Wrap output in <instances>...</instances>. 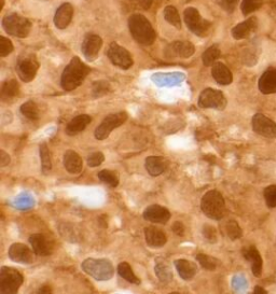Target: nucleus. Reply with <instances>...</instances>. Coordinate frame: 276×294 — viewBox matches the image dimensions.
Segmentation results:
<instances>
[{
	"label": "nucleus",
	"instance_id": "f704fd0d",
	"mask_svg": "<svg viewBox=\"0 0 276 294\" xmlns=\"http://www.w3.org/2000/svg\"><path fill=\"white\" fill-rule=\"evenodd\" d=\"M220 55H221V51L218 48V45H216V44L211 45L203 53V55H202L203 64L206 67L213 66V65L216 63V61L220 57Z\"/></svg>",
	"mask_w": 276,
	"mask_h": 294
},
{
	"label": "nucleus",
	"instance_id": "2eb2a0df",
	"mask_svg": "<svg viewBox=\"0 0 276 294\" xmlns=\"http://www.w3.org/2000/svg\"><path fill=\"white\" fill-rule=\"evenodd\" d=\"M196 53V46L189 41L186 40H176L173 43L167 46L165 51V55L168 58L181 57L188 58L192 56Z\"/></svg>",
	"mask_w": 276,
	"mask_h": 294
},
{
	"label": "nucleus",
	"instance_id": "c03bdc74",
	"mask_svg": "<svg viewBox=\"0 0 276 294\" xmlns=\"http://www.w3.org/2000/svg\"><path fill=\"white\" fill-rule=\"evenodd\" d=\"M217 4L228 13H232L236 10L238 0H217Z\"/></svg>",
	"mask_w": 276,
	"mask_h": 294
},
{
	"label": "nucleus",
	"instance_id": "79ce46f5",
	"mask_svg": "<svg viewBox=\"0 0 276 294\" xmlns=\"http://www.w3.org/2000/svg\"><path fill=\"white\" fill-rule=\"evenodd\" d=\"M202 234H203L204 238L206 239L208 243L215 244L217 242V231H216V228L213 225L205 224L203 226Z\"/></svg>",
	"mask_w": 276,
	"mask_h": 294
},
{
	"label": "nucleus",
	"instance_id": "58836bf2",
	"mask_svg": "<svg viewBox=\"0 0 276 294\" xmlns=\"http://www.w3.org/2000/svg\"><path fill=\"white\" fill-rule=\"evenodd\" d=\"M263 196L269 208L276 207V185H269L263 191Z\"/></svg>",
	"mask_w": 276,
	"mask_h": 294
},
{
	"label": "nucleus",
	"instance_id": "4c0bfd02",
	"mask_svg": "<svg viewBox=\"0 0 276 294\" xmlns=\"http://www.w3.org/2000/svg\"><path fill=\"white\" fill-rule=\"evenodd\" d=\"M261 0H243L240 3V10L244 15H249L261 7Z\"/></svg>",
	"mask_w": 276,
	"mask_h": 294
},
{
	"label": "nucleus",
	"instance_id": "39448f33",
	"mask_svg": "<svg viewBox=\"0 0 276 294\" xmlns=\"http://www.w3.org/2000/svg\"><path fill=\"white\" fill-rule=\"evenodd\" d=\"M1 24L5 32L16 38H26L32 31V22L17 13L4 15Z\"/></svg>",
	"mask_w": 276,
	"mask_h": 294
},
{
	"label": "nucleus",
	"instance_id": "e433bc0d",
	"mask_svg": "<svg viewBox=\"0 0 276 294\" xmlns=\"http://www.w3.org/2000/svg\"><path fill=\"white\" fill-rule=\"evenodd\" d=\"M197 261L201 264V266L207 270H215L217 267L219 266L220 261L218 258L214 257H210L204 254H198L197 256Z\"/></svg>",
	"mask_w": 276,
	"mask_h": 294
},
{
	"label": "nucleus",
	"instance_id": "8fccbe9b",
	"mask_svg": "<svg viewBox=\"0 0 276 294\" xmlns=\"http://www.w3.org/2000/svg\"><path fill=\"white\" fill-rule=\"evenodd\" d=\"M251 294H268V292L266 291V289H263L262 287L257 286V287H255V289H254V291H252Z\"/></svg>",
	"mask_w": 276,
	"mask_h": 294
},
{
	"label": "nucleus",
	"instance_id": "a211bd4d",
	"mask_svg": "<svg viewBox=\"0 0 276 294\" xmlns=\"http://www.w3.org/2000/svg\"><path fill=\"white\" fill-rule=\"evenodd\" d=\"M144 234L146 243L150 248H162V247L165 246V244L167 243V236L165 232L158 227L152 225L147 226L145 227Z\"/></svg>",
	"mask_w": 276,
	"mask_h": 294
},
{
	"label": "nucleus",
	"instance_id": "49530a36",
	"mask_svg": "<svg viewBox=\"0 0 276 294\" xmlns=\"http://www.w3.org/2000/svg\"><path fill=\"white\" fill-rule=\"evenodd\" d=\"M172 230H173V232L176 235H178V236H184V234H185V225L181 222L176 221V222H174V224L172 226Z\"/></svg>",
	"mask_w": 276,
	"mask_h": 294
},
{
	"label": "nucleus",
	"instance_id": "4be33fe9",
	"mask_svg": "<svg viewBox=\"0 0 276 294\" xmlns=\"http://www.w3.org/2000/svg\"><path fill=\"white\" fill-rule=\"evenodd\" d=\"M258 87L264 95L276 94V69L271 68L264 72L258 82Z\"/></svg>",
	"mask_w": 276,
	"mask_h": 294
},
{
	"label": "nucleus",
	"instance_id": "de8ad7c7",
	"mask_svg": "<svg viewBox=\"0 0 276 294\" xmlns=\"http://www.w3.org/2000/svg\"><path fill=\"white\" fill-rule=\"evenodd\" d=\"M10 162H11L10 155L5 153L3 150L0 151V166L1 167L7 166V165H9Z\"/></svg>",
	"mask_w": 276,
	"mask_h": 294
},
{
	"label": "nucleus",
	"instance_id": "a878e982",
	"mask_svg": "<svg viewBox=\"0 0 276 294\" xmlns=\"http://www.w3.org/2000/svg\"><path fill=\"white\" fill-rule=\"evenodd\" d=\"M174 265L176 269H177L181 279H184L186 281L193 279L195 278V276L197 275V267L196 265V263L188 261L186 258H179V260H176L174 262Z\"/></svg>",
	"mask_w": 276,
	"mask_h": 294
},
{
	"label": "nucleus",
	"instance_id": "b1692460",
	"mask_svg": "<svg viewBox=\"0 0 276 294\" xmlns=\"http://www.w3.org/2000/svg\"><path fill=\"white\" fill-rule=\"evenodd\" d=\"M64 166L69 174L78 175L83 168V162L81 156L74 150H67L64 154Z\"/></svg>",
	"mask_w": 276,
	"mask_h": 294
},
{
	"label": "nucleus",
	"instance_id": "423d86ee",
	"mask_svg": "<svg viewBox=\"0 0 276 294\" xmlns=\"http://www.w3.org/2000/svg\"><path fill=\"white\" fill-rule=\"evenodd\" d=\"M39 67L40 64L36 55L34 53L24 52L17 58L15 70L19 78L25 83H28V82H32L36 77Z\"/></svg>",
	"mask_w": 276,
	"mask_h": 294
},
{
	"label": "nucleus",
	"instance_id": "0eeeda50",
	"mask_svg": "<svg viewBox=\"0 0 276 294\" xmlns=\"http://www.w3.org/2000/svg\"><path fill=\"white\" fill-rule=\"evenodd\" d=\"M23 282L24 277L17 269L9 266L0 269V294H17Z\"/></svg>",
	"mask_w": 276,
	"mask_h": 294
},
{
	"label": "nucleus",
	"instance_id": "ddd939ff",
	"mask_svg": "<svg viewBox=\"0 0 276 294\" xmlns=\"http://www.w3.org/2000/svg\"><path fill=\"white\" fill-rule=\"evenodd\" d=\"M103 45V39L95 34H87L84 37L83 42H82L81 50L83 53V56L86 58V61L93 62L95 61L98 53L102 49Z\"/></svg>",
	"mask_w": 276,
	"mask_h": 294
},
{
	"label": "nucleus",
	"instance_id": "9b49d317",
	"mask_svg": "<svg viewBox=\"0 0 276 294\" xmlns=\"http://www.w3.org/2000/svg\"><path fill=\"white\" fill-rule=\"evenodd\" d=\"M107 55L109 61L113 63L115 66L123 70L130 69L134 64L131 53L117 42L110 43L109 49L107 51Z\"/></svg>",
	"mask_w": 276,
	"mask_h": 294
},
{
	"label": "nucleus",
	"instance_id": "7ed1b4c3",
	"mask_svg": "<svg viewBox=\"0 0 276 294\" xmlns=\"http://www.w3.org/2000/svg\"><path fill=\"white\" fill-rule=\"evenodd\" d=\"M203 214L211 220L219 221L226 215V201L222 194L217 190L205 193L201 201Z\"/></svg>",
	"mask_w": 276,
	"mask_h": 294
},
{
	"label": "nucleus",
	"instance_id": "6ab92c4d",
	"mask_svg": "<svg viewBox=\"0 0 276 294\" xmlns=\"http://www.w3.org/2000/svg\"><path fill=\"white\" fill-rule=\"evenodd\" d=\"M74 8L72 4L68 2L61 4L56 10L54 19H53L55 27L58 29H65L70 24V22H72Z\"/></svg>",
	"mask_w": 276,
	"mask_h": 294
},
{
	"label": "nucleus",
	"instance_id": "1a4fd4ad",
	"mask_svg": "<svg viewBox=\"0 0 276 294\" xmlns=\"http://www.w3.org/2000/svg\"><path fill=\"white\" fill-rule=\"evenodd\" d=\"M127 120V113L124 111L117 112L107 115L104 119V121L98 125V127L94 132V136L97 140H104L109 137L110 133L115 131L116 128L123 125Z\"/></svg>",
	"mask_w": 276,
	"mask_h": 294
},
{
	"label": "nucleus",
	"instance_id": "aec40b11",
	"mask_svg": "<svg viewBox=\"0 0 276 294\" xmlns=\"http://www.w3.org/2000/svg\"><path fill=\"white\" fill-rule=\"evenodd\" d=\"M147 172L152 177L162 175L168 167V161L164 156H148L145 161Z\"/></svg>",
	"mask_w": 276,
	"mask_h": 294
},
{
	"label": "nucleus",
	"instance_id": "7c9ffc66",
	"mask_svg": "<svg viewBox=\"0 0 276 294\" xmlns=\"http://www.w3.org/2000/svg\"><path fill=\"white\" fill-rule=\"evenodd\" d=\"M97 176H98V179L101 180L103 184H107L111 187H117L120 184L119 176L116 172H114V170L104 169V170H101Z\"/></svg>",
	"mask_w": 276,
	"mask_h": 294
},
{
	"label": "nucleus",
	"instance_id": "f03ea898",
	"mask_svg": "<svg viewBox=\"0 0 276 294\" xmlns=\"http://www.w3.org/2000/svg\"><path fill=\"white\" fill-rule=\"evenodd\" d=\"M128 31L138 43L151 45L156 41L157 33L146 16L139 13L132 14L127 20Z\"/></svg>",
	"mask_w": 276,
	"mask_h": 294
},
{
	"label": "nucleus",
	"instance_id": "c9c22d12",
	"mask_svg": "<svg viewBox=\"0 0 276 294\" xmlns=\"http://www.w3.org/2000/svg\"><path fill=\"white\" fill-rule=\"evenodd\" d=\"M225 232L231 240H237L243 236V231L236 220H229L225 224Z\"/></svg>",
	"mask_w": 276,
	"mask_h": 294
},
{
	"label": "nucleus",
	"instance_id": "4468645a",
	"mask_svg": "<svg viewBox=\"0 0 276 294\" xmlns=\"http://www.w3.org/2000/svg\"><path fill=\"white\" fill-rule=\"evenodd\" d=\"M8 256L13 262L20 264H32L35 261L34 250L21 243H14L11 245Z\"/></svg>",
	"mask_w": 276,
	"mask_h": 294
},
{
	"label": "nucleus",
	"instance_id": "c85d7f7f",
	"mask_svg": "<svg viewBox=\"0 0 276 294\" xmlns=\"http://www.w3.org/2000/svg\"><path fill=\"white\" fill-rule=\"evenodd\" d=\"M155 272L158 278L164 284H168L174 278L173 270L166 262H158L155 266Z\"/></svg>",
	"mask_w": 276,
	"mask_h": 294
},
{
	"label": "nucleus",
	"instance_id": "c756f323",
	"mask_svg": "<svg viewBox=\"0 0 276 294\" xmlns=\"http://www.w3.org/2000/svg\"><path fill=\"white\" fill-rule=\"evenodd\" d=\"M118 274L123 279L133 285H140V279L134 274L132 266L127 262H121L118 265Z\"/></svg>",
	"mask_w": 276,
	"mask_h": 294
},
{
	"label": "nucleus",
	"instance_id": "bb28decb",
	"mask_svg": "<svg viewBox=\"0 0 276 294\" xmlns=\"http://www.w3.org/2000/svg\"><path fill=\"white\" fill-rule=\"evenodd\" d=\"M243 255L247 261L251 264V270L256 277H260L262 273V257L254 246L248 247L243 251Z\"/></svg>",
	"mask_w": 276,
	"mask_h": 294
},
{
	"label": "nucleus",
	"instance_id": "cd10ccee",
	"mask_svg": "<svg viewBox=\"0 0 276 294\" xmlns=\"http://www.w3.org/2000/svg\"><path fill=\"white\" fill-rule=\"evenodd\" d=\"M20 86L17 81L14 79H10L4 81L0 90V99L2 102H11L12 99L19 96Z\"/></svg>",
	"mask_w": 276,
	"mask_h": 294
},
{
	"label": "nucleus",
	"instance_id": "20e7f679",
	"mask_svg": "<svg viewBox=\"0 0 276 294\" xmlns=\"http://www.w3.org/2000/svg\"><path fill=\"white\" fill-rule=\"evenodd\" d=\"M83 272L97 281H108L114 277V265L108 258L89 257L82 262Z\"/></svg>",
	"mask_w": 276,
	"mask_h": 294
},
{
	"label": "nucleus",
	"instance_id": "393cba45",
	"mask_svg": "<svg viewBox=\"0 0 276 294\" xmlns=\"http://www.w3.org/2000/svg\"><path fill=\"white\" fill-rule=\"evenodd\" d=\"M91 121L92 117L87 114H80L78 116H75L67 124L65 132L68 136H76L77 134L83 132L86 126L90 124Z\"/></svg>",
	"mask_w": 276,
	"mask_h": 294
},
{
	"label": "nucleus",
	"instance_id": "f8f14e48",
	"mask_svg": "<svg viewBox=\"0 0 276 294\" xmlns=\"http://www.w3.org/2000/svg\"><path fill=\"white\" fill-rule=\"evenodd\" d=\"M251 125L254 132L262 137L269 139L276 138V123L262 113H257L252 116Z\"/></svg>",
	"mask_w": 276,
	"mask_h": 294
},
{
	"label": "nucleus",
	"instance_id": "9d476101",
	"mask_svg": "<svg viewBox=\"0 0 276 294\" xmlns=\"http://www.w3.org/2000/svg\"><path fill=\"white\" fill-rule=\"evenodd\" d=\"M197 105L203 109L224 110L227 106V98L221 91L208 87L199 94Z\"/></svg>",
	"mask_w": 276,
	"mask_h": 294
},
{
	"label": "nucleus",
	"instance_id": "473e14b6",
	"mask_svg": "<svg viewBox=\"0 0 276 294\" xmlns=\"http://www.w3.org/2000/svg\"><path fill=\"white\" fill-rule=\"evenodd\" d=\"M163 15L164 19H165L166 22H168L169 24L173 25L177 29L181 28V19L180 15L178 13L177 9H176L174 5H167L163 11Z\"/></svg>",
	"mask_w": 276,
	"mask_h": 294
},
{
	"label": "nucleus",
	"instance_id": "5701e85b",
	"mask_svg": "<svg viewBox=\"0 0 276 294\" xmlns=\"http://www.w3.org/2000/svg\"><path fill=\"white\" fill-rule=\"evenodd\" d=\"M211 75H213L214 80L219 85H229L232 83L233 75L231 70L229 69L224 63L216 62L211 68Z\"/></svg>",
	"mask_w": 276,
	"mask_h": 294
},
{
	"label": "nucleus",
	"instance_id": "2f4dec72",
	"mask_svg": "<svg viewBox=\"0 0 276 294\" xmlns=\"http://www.w3.org/2000/svg\"><path fill=\"white\" fill-rule=\"evenodd\" d=\"M40 158H41V169L44 175H48L52 169V161L50 150L45 143L40 145Z\"/></svg>",
	"mask_w": 276,
	"mask_h": 294
},
{
	"label": "nucleus",
	"instance_id": "6e6552de",
	"mask_svg": "<svg viewBox=\"0 0 276 294\" xmlns=\"http://www.w3.org/2000/svg\"><path fill=\"white\" fill-rule=\"evenodd\" d=\"M184 20L188 29L195 34L196 36L205 37L208 35V32L211 27V23L203 19L202 15L199 14L196 8H187L184 11Z\"/></svg>",
	"mask_w": 276,
	"mask_h": 294
},
{
	"label": "nucleus",
	"instance_id": "3c124183",
	"mask_svg": "<svg viewBox=\"0 0 276 294\" xmlns=\"http://www.w3.org/2000/svg\"><path fill=\"white\" fill-rule=\"evenodd\" d=\"M3 4H4V0H1V2H0V11L2 10V8H3Z\"/></svg>",
	"mask_w": 276,
	"mask_h": 294
},
{
	"label": "nucleus",
	"instance_id": "f257e3e1",
	"mask_svg": "<svg viewBox=\"0 0 276 294\" xmlns=\"http://www.w3.org/2000/svg\"><path fill=\"white\" fill-rule=\"evenodd\" d=\"M90 73L91 68L86 66L78 56H75L64 69L61 77V86L67 92L74 91L83 83Z\"/></svg>",
	"mask_w": 276,
	"mask_h": 294
},
{
	"label": "nucleus",
	"instance_id": "37998d69",
	"mask_svg": "<svg viewBox=\"0 0 276 294\" xmlns=\"http://www.w3.org/2000/svg\"><path fill=\"white\" fill-rule=\"evenodd\" d=\"M105 161V155L102 152H93L89 156H87L86 163L90 167H97Z\"/></svg>",
	"mask_w": 276,
	"mask_h": 294
},
{
	"label": "nucleus",
	"instance_id": "dca6fc26",
	"mask_svg": "<svg viewBox=\"0 0 276 294\" xmlns=\"http://www.w3.org/2000/svg\"><path fill=\"white\" fill-rule=\"evenodd\" d=\"M144 219L158 224H165L171 219L169 210L160 205H150L147 207L143 214Z\"/></svg>",
	"mask_w": 276,
	"mask_h": 294
},
{
	"label": "nucleus",
	"instance_id": "603ef678",
	"mask_svg": "<svg viewBox=\"0 0 276 294\" xmlns=\"http://www.w3.org/2000/svg\"><path fill=\"white\" fill-rule=\"evenodd\" d=\"M168 294H181V293H178V292H172V293H168Z\"/></svg>",
	"mask_w": 276,
	"mask_h": 294
},
{
	"label": "nucleus",
	"instance_id": "09e8293b",
	"mask_svg": "<svg viewBox=\"0 0 276 294\" xmlns=\"http://www.w3.org/2000/svg\"><path fill=\"white\" fill-rule=\"evenodd\" d=\"M37 294H52V288L48 285H43L42 287H40Z\"/></svg>",
	"mask_w": 276,
	"mask_h": 294
},
{
	"label": "nucleus",
	"instance_id": "ea45409f",
	"mask_svg": "<svg viewBox=\"0 0 276 294\" xmlns=\"http://www.w3.org/2000/svg\"><path fill=\"white\" fill-rule=\"evenodd\" d=\"M110 90L109 83L106 81H97L94 82L92 85V94L93 97H101L105 94H107Z\"/></svg>",
	"mask_w": 276,
	"mask_h": 294
},
{
	"label": "nucleus",
	"instance_id": "a19ab883",
	"mask_svg": "<svg viewBox=\"0 0 276 294\" xmlns=\"http://www.w3.org/2000/svg\"><path fill=\"white\" fill-rule=\"evenodd\" d=\"M14 50V46L12 42L3 36L0 37V57L8 56L10 53H12Z\"/></svg>",
	"mask_w": 276,
	"mask_h": 294
},
{
	"label": "nucleus",
	"instance_id": "72a5a7b5",
	"mask_svg": "<svg viewBox=\"0 0 276 294\" xmlns=\"http://www.w3.org/2000/svg\"><path fill=\"white\" fill-rule=\"evenodd\" d=\"M21 113L28 120H38L39 119V108L37 104L33 101H28L23 104L20 108Z\"/></svg>",
	"mask_w": 276,
	"mask_h": 294
},
{
	"label": "nucleus",
	"instance_id": "412c9836",
	"mask_svg": "<svg viewBox=\"0 0 276 294\" xmlns=\"http://www.w3.org/2000/svg\"><path fill=\"white\" fill-rule=\"evenodd\" d=\"M257 26H258V21L256 17L255 16L249 17V19L239 23V24L232 28L231 31L232 37L236 40L246 39L252 32L256 31Z\"/></svg>",
	"mask_w": 276,
	"mask_h": 294
},
{
	"label": "nucleus",
	"instance_id": "f3484780",
	"mask_svg": "<svg viewBox=\"0 0 276 294\" xmlns=\"http://www.w3.org/2000/svg\"><path fill=\"white\" fill-rule=\"evenodd\" d=\"M29 243L32 245V248L36 256L40 257H48L52 255L53 248H54V245H53L52 240L49 239L43 234H34L29 237Z\"/></svg>",
	"mask_w": 276,
	"mask_h": 294
},
{
	"label": "nucleus",
	"instance_id": "a18cd8bd",
	"mask_svg": "<svg viewBox=\"0 0 276 294\" xmlns=\"http://www.w3.org/2000/svg\"><path fill=\"white\" fill-rule=\"evenodd\" d=\"M135 9L139 10H149L154 3V0H128Z\"/></svg>",
	"mask_w": 276,
	"mask_h": 294
}]
</instances>
